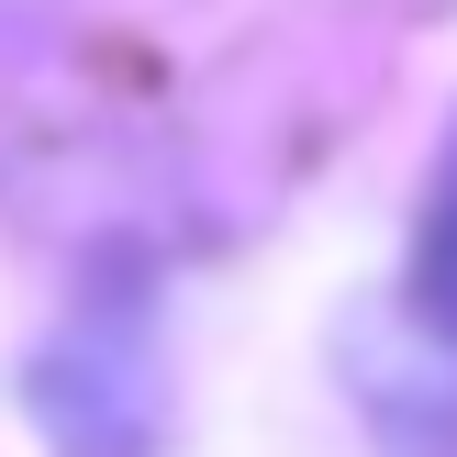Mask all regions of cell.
<instances>
[{
	"mask_svg": "<svg viewBox=\"0 0 457 457\" xmlns=\"http://www.w3.org/2000/svg\"><path fill=\"white\" fill-rule=\"evenodd\" d=\"M402 312H413L436 346H457V168L424 201V235H413V279H402Z\"/></svg>",
	"mask_w": 457,
	"mask_h": 457,
	"instance_id": "2",
	"label": "cell"
},
{
	"mask_svg": "<svg viewBox=\"0 0 457 457\" xmlns=\"http://www.w3.org/2000/svg\"><path fill=\"white\" fill-rule=\"evenodd\" d=\"M22 402H34L56 457H156V424H168V391H156V357H145L134 312H79L22 369Z\"/></svg>",
	"mask_w": 457,
	"mask_h": 457,
	"instance_id": "1",
	"label": "cell"
}]
</instances>
